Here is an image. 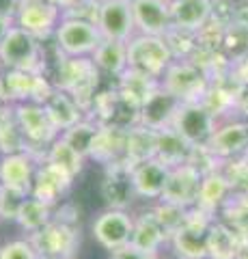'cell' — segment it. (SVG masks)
<instances>
[{
  "instance_id": "cell-3",
  "label": "cell",
  "mask_w": 248,
  "mask_h": 259,
  "mask_svg": "<svg viewBox=\"0 0 248 259\" xmlns=\"http://www.w3.org/2000/svg\"><path fill=\"white\" fill-rule=\"evenodd\" d=\"M173 54L166 46L164 37L151 35H134L127 41V69L160 80L164 71L171 67Z\"/></svg>"
},
{
  "instance_id": "cell-51",
  "label": "cell",
  "mask_w": 248,
  "mask_h": 259,
  "mask_svg": "<svg viewBox=\"0 0 248 259\" xmlns=\"http://www.w3.org/2000/svg\"><path fill=\"white\" fill-rule=\"evenodd\" d=\"M39 259H54V257H39Z\"/></svg>"
},
{
  "instance_id": "cell-22",
  "label": "cell",
  "mask_w": 248,
  "mask_h": 259,
  "mask_svg": "<svg viewBox=\"0 0 248 259\" xmlns=\"http://www.w3.org/2000/svg\"><path fill=\"white\" fill-rule=\"evenodd\" d=\"M169 240L164 227L160 225L156 218L154 209L151 212H142L138 218H134V229H132V240L130 244L134 248H138L140 253H149V255H158L160 246Z\"/></svg>"
},
{
  "instance_id": "cell-28",
  "label": "cell",
  "mask_w": 248,
  "mask_h": 259,
  "mask_svg": "<svg viewBox=\"0 0 248 259\" xmlns=\"http://www.w3.org/2000/svg\"><path fill=\"white\" fill-rule=\"evenodd\" d=\"M242 236L227 223L212 225L210 236H207V259H235Z\"/></svg>"
},
{
  "instance_id": "cell-48",
  "label": "cell",
  "mask_w": 248,
  "mask_h": 259,
  "mask_svg": "<svg viewBox=\"0 0 248 259\" xmlns=\"http://www.w3.org/2000/svg\"><path fill=\"white\" fill-rule=\"evenodd\" d=\"M47 3H52L54 7H59L61 11H65V9H69L71 5H76L78 0H47Z\"/></svg>"
},
{
  "instance_id": "cell-12",
  "label": "cell",
  "mask_w": 248,
  "mask_h": 259,
  "mask_svg": "<svg viewBox=\"0 0 248 259\" xmlns=\"http://www.w3.org/2000/svg\"><path fill=\"white\" fill-rule=\"evenodd\" d=\"M134 229V218L125 209H106L93 223V238L110 253L130 244Z\"/></svg>"
},
{
  "instance_id": "cell-21",
  "label": "cell",
  "mask_w": 248,
  "mask_h": 259,
  "mask_svg": "<svg viewBox=\"0 0 248 259\" xmlns=\"http://www.w3.org/2000/svg\"><path fill=\"white\" fill-rule=\"evenodd\" d=\"M171 168L164 166L158 158H151L132 168V182L136 188V197L142 199H160L164 192L166 180H169Z\"/></svg>"
},
{
  "instance_id": "cell-33",
  "label": "cell",
  "mask_w": 248,
  "mask_h": 259,
  "mask_svg": "<svg viewBox=\"0 0 248 259\" xmlns=\"http://www.w3.org/2000/svg\"><path fill=\"white\" fill-rule=\"evenodd\" d=\"M52 218H54V207L52 205H45V203H41V201L28 197L26 203L22 205V212H20L15 223H18L26 233L33 236V233L41 231L45 225H50Z\"/></svg>"
},
{
  "instance_id": "cell-42",
  "label": "cell",
  "mask_w": 248,
  "mask_h": 259,
  "mask_svg": "<svg viewBox=\"0 0 248 259\" xmlns=\"http://www.w3.org/2000/svg\"><path fill=\"white\" fill-rule=\"evenodd\" d=\"M235 3L233 0H212V22L222 28H229L233 24Z\"/></svg>"
},
{
  "instance_id": "cell-8",
  "label": "cell",
  "mask_w": 248,
  "mask_h": 259,
  "mask_svg": "<svg viewBox=\"0 0 248 259\" xmlns=\"http://www.w3.org/2000/svg\"><path fill=\"white\" fill-rule=\"evenodd\" d=\"M52 37L63 56H69V59H82L89 54L93 56L104 39L97 26L80 20H61Z\"/></svg>"
},
{
  "instance_id": "cell-44",
  "label": "cell",
  "mask_w": 248,
  "mask_h": 259,
  "mask_svg": "<svg viewBox=\"0 0 248 259\" xmlns=\"http://www.w3.org/2000/svg\"><path fill=\"white\" fill-rule=\"evenodd\" d=\"M233 24L248 28V0H237L235 3V13H233Z\"/></svg>"
},
{
  "instance_id": "cell-16",
  "label": "cell",
  "mask_w": 248,
  "mask_h": 259,
  "mask_svg": "<svg viewBox=\"0 0 248 259\" xmlns=\"http://www.w3.org/2000/svg\"><path fill=\"white\" fill-rule=\"evenodd\" d=\"M179 108H181V102L160 84L156 91L142 102L140 125L154 130V132H162V130L173 125V119L177 115Z\"/></svg>"
},
{
  "instance_id": "cell-5",
  "label": "cell",
  "mask_w": 248,
  "mask_h": 259,
  "mask_svg": "<svg viewBox=\"0 0 248 259\" xmlns=\"http://www.w3.org/2000/svg\"><path fill=\"white\" fill-rule=\"evenodd\" d=\"M93 121L102 127H113L130 132L132 127L140 125V106H136L119 89H106L95 95L93 100Z\"/></svg>"
},
{
  "instance_id": "cell-37",
  "label": "cell",
  "mask_w": 248,
  "mask_h": 259,
  "mask_svg": "<svg viewBox=\"0 0 248 259\" xmlns=\"http://www.w3.org/2000/svg\"><path fill=\"white\" fill-rule=\"evenodd\" d=\"M188 212H190V209L181 207V205L166 203V201H160V203L154 207V214H156V218L160 221V225L164 227V231H166V236H169V240H171L173 233L179 229V227H183V223H186V218H188Z\"/></svg>"
},
{
  "instance_id": "cell-29",
  "label": "cell",
  "mask_w": 248,
  "mask_h": 259,
  "mask_svg": "<svg viewBox=\"0 0 248 259\" xmlns=\"http://www.w3.org/2000/svg\"><path fill=\"white\" fill-rule=\"evenodd\" d=\"M125 136L127 132H123V130L102 127L97 139H95L91 158L102 162L104 166L115 164L119 160H125Z\"/></svg>"
},
{
  "instance_id": "cell-27",
  "label": "cell",
  "mask_w": 248,
  "mask_h": 259,
  "mask_svg": "<svg viewBox=\"0 0 248 259\" xmlns=\"http://www.w3.org/2000/svg\"><path fill=\"white\" fill-rule=\"evenodd\" d=\"M93 63L100 69V74H108L121 78L127 71V44L113 41V39H102L97 50L93 52Z\"/></svg>"
},
{
  "instance_id": "cell-31",
  "label": "cell",
  "mask_w": 248,
  "mask_h": 259,
  "mask_svg": "<svg viewBox=\"0 0 248 259\" xmlns=\"http://www.w3.org/2000/svg\"><path fill=\"white\" fill-rule=\"evenodd\" d=\"M158 87H160V80L149 78L145 74H138V71H134V69H127L117 82L119 91L130 102H134L136 106H142V102H145Z\"/></svg>"
},
{
  "instance_id": "cell-4",
  "label": "cell",
  "mask_w": 248,
  "mask_h": 259,
  "mask_svg": "<svg viewBox=\"0 0 248 259\" xmlns=\"http://www.w3.org/2000/svg\"><path fill=\"white\" fill-rule=\"evenodd\" d=\"M52 91H54V82L47 80V76L37 74V71L7 69L0 76V97L11 106L24 102L45 104Z\"/></svg>"
},
{
  "instance_id": "cell-47",
  "label": "cell",
  "mask_w": 248,
  "mask_h": 259,
  "mask_svg": "<svg viewBox=\"0 0 248 259\" xmlns=\"http://www.w3.org/2000/svg\"><path fill=\"white\" fill-rule=\"evenodd\" d=\"M15 26L13 20H7V18H0V44L5 41V37L9 35V30Z\"/></svg>"
},
{
  "instance_id": "cell-43",
  "label": "cell",
  "mask_w": 248,
  "mask_h": 259,
  "mask_svg": "<svg viewBox=\"0 0 248 259\" xmlns=\"http://www.w3.org/2000/svg\"><path fill=\"white\" fill-rule=\"evenodd\" d=\"M110 259H158V255H149V253H140L138 248H134L132 244H127L123 248H119L113 253Z\"/></svg>"
},
{
  "instance_id": "cell-41",
  "label": "cell",
  "mask_w": 248,
  "mask_h": 259,
  "mask_svg": "<svg viewBox=\"0 0 248 259\" xmlns=\"http://www.w3.org/2000/svg\"><path fill=\"white\" fill-rule=\"evenodd\" d=\"M0 259H39L30 240H13L0 248Z\"/></svg>"
},
{
  "instance_id": "cell-1",
  "label": "cell",
  "mask_w": 248,
  "mask_h": 259,
  "mask_svg": "<svg viewBox=\"0 0 248 259\" xmlns=\"http://www.w3.org/2000/svg\"><path fill=\"white\" fill-rule=\"evenodd\" d=\"M33 242L39 257H54V259H71L80 246V227L76 218H67L57 214L50 225L28 238Z\"/></svg>"
},
{
  "instance_id": "cell-35",
  "label": "cell",
  "mask_w": 248,
  "mask_h": 259,
  "mask_svg": "<svg viewBox=\"0 0 248 259\" xmlns=\"http://www.w3.org/2000/svg\"><path fill=\"white\" fill-rule=\"evenodd\" d=\"M222 54L231 63L246 59L248 56V28L231 24L225 30V39H222Z\"/></svg>"
},
{
  "instance_id": "cell-40",
  "label": "cell",
  "mask_w": 248,
  "mask_h": 259,
  "mask_svg": "<svg viewBox=\"0 0 248 259\" xmlns=\"http://www.w3.org/2000/svg\"><path fill=\"white\" fill-rule=\"evenodd\" d=\"M0 151H3V156L28 151V141H26V136L22 134L18 123H11L9 127H5L3 132H0Z\"/></svg>"
},
{
  "instance_id": "cell-45",
  "label": "cell",
  "mask_w": 248,
  "mask_h": 259,
  "mask_svg": "<svg viewBox=\"0 0 248 259\" xmlns=\"http://www.w3.org/2000/svg\"><path fill=\"white\" fill-rule=\"evenodd\" d=\"M18 9H20V0H0V18L15 22Z\"/></svg>"
},
{
  "instance_id": "cell-25",
  "label": "cell",
  "mask_w": 248,
  "mask_h": 259,
  "mask_svg": "<svg viewBox=\"0 0 248 259\" xmlns=\"http://www.w3.org/2000/svg\"><path fill=\"white\" fill-rule=\"evenodd\" d=\"M233 190L231 188V182L227 180V175L222 171H216L205 175L201 180V188H199V197H196V209L214 216L218 209L227 203L229 192Z\"/></svg>"
},
{
  "instance_id": "cell-7",
  "label": "cell",
  "mask_w": 248,
  "mask_h": 259,
  "mask_svg": "<svg viewBox=\"0 0 248 259\" xmlns=\"http://www.w3.org/2000/svg\"><path fill=\"white\" fill-rule=\"evenodd\" d=\"M162 84L166 91L173 93L181 104L190 102H201V97L205 95L210 80L190 61H173L171 67L164 71Z\"/></svg>"
},
{
  "instance_id": "cell-2",
  "label": "cell",
  "mask_w": 248,
  "mask_h": 259,
  "mask_svg": "<svg viewBox=\"0 0 248 259\" xmlns=\"http://www.w3.org/2000/svg\"><path fill=\"white\" fill-rule=\"evenodd\" d=\"M0 61L7 69L37 71V74L45 76L41 39L33 37L20 26H13L9 35L5 37V41L0 44Z\"/></svg>"
},
{
  "instance_id": "cell-30",
  "label": "cell",
  "mask_w": 248,
  "mask_h": 259,
  "mask_svg": "<svg viewBox=\"0 0 248 259\" xmlns=\"http://www.w3.org/2000/svg\"><path fill=\"white\" fill-rule=\"evenodd\" d=\"M156 147H158V132L142 125H136L125 136V160L132 166L147 162L151 158H156Z\"/></svg>"
},
{
  "instance_id": "cell-38",
  "label": "cell",
  "mask_w": 248,
  "mask_h": 259,
  "mask_svg": "<svg viewBox=\"0 0 248 259\" xmlns=\"http://www.w3.org/2000/svg\"><path fill=\"white\" fill-rule=\"evenodd\" d=\"M28 197L30 194L24 190L0 186V218H3V221H18L22 205L26 203Z\"/></svg>"
},
{
  "instance_id": "cell-24",
  "label": "cell",
  "mask_w": 248,
  "mask_h": 259,
  "mask_svg": "<svg viewBox=\"0 0 248 259\" xmlns=\"http://www.w3.org/2000/svg\"><path fill=\"white\" fill-rule=\"evenodd\" d=\"M43 108L47 112V117L52 119L54 127L59 130V132H65V130L74 127L76 123H80L84 117H82V108H80V104L71 97L67 91H63V89H57L54 87L52 95L45 100Z\"/></svg>"
},
{
  "instance_id": "cell-36",
  "label": "cell",
  "mask_w": 248,
  "mask_h": 259,
  "mask_svg": "<svg viewBox=\"0 0 248 259\" xmlns=\"http://www.w3.org/2000/svg\"><path fill=\"white\" fill-rule=\"evenodd\" d=\"M164 41L169 46L175 61H188L192 56V52L196 50V32L171 26V30L164 35Z\"/></svg>"
},
{
  "instance_id": "cell-14",
  "label": "cell",
  "mask_w": 248,
  "mask_h": 259,
  "mask_svg": "<svg viewBox=\"0 0 248 259\" xmlns=\"http://www.w3.org/2000/svg\"><path fill=\"white\" fill-rule=\"evenodd\" d=\"M97 28L104 39L127 44L134 37V13L132 0H102Z\"/></svg>"
},
{
  "instance_id": "cell-10",
  "label": "cell",
  "mask_w": 248,
  "mask_h": 259,
  "mask_svg": "<svg viewBox=\"0 0 248 259\" xmlns=\"http://www.w3.org/2000/svg\"><path fill=\"white\" fill-rule=\"evenodd\" d=\"M179 136H183L192 147L207 145L216 130V117L207 110L201 102L181 104L171 125Z\"/></svg>"
},
{
  "instance_id": "cell-13",
  "label": "cell",
  "mask_w": 248,
  "mask_h": 259,
  "mask_svg": "<svg viewBox=\"0 0 248 259\" xmlns=\"http://www.w3.org/2000/svg\"><path fill=\"white\" fill-rule=\"evenodd\" d=\"M132 164L127 160H119L106 166V175L102 182V197L110 209H127L136 199V188L132 182Z\"/></svg>"
},
{
  "instance_id": "cell-9",
  "label": "cell",
  "mask_w": 248,
  "mask_h": 259,
  "mask_svg": "<svg viewBox=\"0 0 248 259\" xmlns=\"http://www.w3.org/2000/svg\"><path fill=\"white\" fill-rule=\"evenodd\" d=\"M13 112H15V123H18L22 134L28 141V149L35 147L47 149L61 136V132L54 127L52 119L47 117L43 104H35V102L15 104Z\"/></svg>"
},
{
  "instance_id": "cell-19",
  "label": "cell",
  "mask_w": 248,
  "mask_h": 259,
  "mask_svg": "<svg viewBox=\"0 0 248 259\" xmlns=\"http://www.w3.org/2000/svg\"><path fill=\"white\" fill-rule=\"evenodd\" d=\"M71 182L74 180H71L65 171H61L59 166L50 164V162H43V164L37 166L33 188H30V197L54 207L67 194Z\"/></svg>"
},
{
  "instance_id": "cell-39",
  "label": "cell",
  "mask_w": 248,
  "mask_h": 259,
  "mask_svg": "<svg viewBox=\"0 0 248 259\" xmlns=\"http://www.w3.org/2000/svg\"><path fill=\"white\" fill-rule=\"evenodd\" d=\"M100 11H102V0H78L76 5H71L69 9L63 11V20H80L97 26Z\"/></svg>"
},
{
  "instance_id": "cell-52",
  "label": "cell",
  "mask_w": 248,
  "mask_h": 259,
  "mask_svg": "<svg viewBox=\"0 0 248 259\" xmlns=\"http://www.w3.org/2000/svg\"><path fill=\"white\" fill-rule=\"evenodd\" d=\"M166 3H169V5H171V3H175V0H166Z\"/></svg>"
},
{
  "instance_id": "cell-17",
  "label": "cell",
  "mask_w": 248,
  "mask_h": 259,
  "mask_svg": "<svg viewBox=\"0 0 248 259\" xmlns=\"http://www.w3.org/2000/svg\"><path fill=\"white\" fill-rule=\"evenodd\" d=\"M134 26L138 35L164 37L171 30V5L166 0H132Z\"/></svg>"
},
{
  "instance_id": "cell-6",
  "label": "cell",
  "mask_w": 248,
  "mask_h": 259,
  "mask_svg": "<svg viewBox=\"0 0 248 259\" xmlns=\"http://www.w3.org/2000/svg\"><path fill=\"white\" fill-rule=\"evenodd\" d=\"M214 225V216L190 207L183 227L171 236V242L179 259H207V236Z\"/></svg>"
},
{
  "instance_id": "cell-32",
  "label": "cell",
  "mask_w": 248,
  "mask_h": 259,
  "mask_svg": "<svg viewBox=\"0 0 248 259\" xmlns=\"http://www.w3.org/2000/svg\"><path fill=\"white\" fill-rule=\"evenodd\" d=\"M45 162H50V164L59 166L61 171H65L71 177V180H74L76 175L82 173V166H84V158L80 156V153L74 147H71V145L65 139H63V136H59V139L50 145Z\"/></svg>"
},
{
  "instance_id": "cell-23",
  "label": "cell",
  "mask_w": 248,
  "mask_h": 259,
  "mask_svg": "<svg viewBox=\"0 0 248 259\" xmlns=\"http://www.w3.org/2000/svg\"><path fill=\"white\" fill-rule=\"evenodd\" d=\"M212 20V0H175L171 3V22L175 28L196 32Z\"/></svg>"
},
{
  "instance_id": "cell-11",
  "label": "cell",
  "mask_w": 248,
  "mask_h": 259,
  "mask_svg": "<svg viewBox=\"0 0 248 259\" xmlns=\"http://www.w3.org/2000/svg\"><path fill=\"white\" fill-rule=\"evenodd\" d=\"M61 20L63 11L47 0H20L15 26L24 28L37 39H47L59 28Z\"/></svg>"
},
{
  "instance_id": "cell-50",
  "label": "cell",
  "mask_w": 248,
  "mask_h": 259,
  "mask_svg": "<svg viewBox=\"0 0 248 259\" xmlns=\"http://www.w3.org/2000/svg\"><path fill=\"white\" fill-rule=\"evenodd\" d=\"M3 67H5V65H3V61H0V71H3Z\"/></svg>"
},
{
  "instance_id": "cell-26",
  "label": "cell",
  "mask_w": 248,
  "mask_h": 259,
  "mask_svg": "<svg viewBox=\"0 0 248 259\" xmlns=\"http://www.w3.org/2000/svg\"><path fill=\"white\" fill-rule=\"evenodd\" d=\"M192 153V145L175 132L173 127H166L158 132V147H156V158L162 162L164 166L175 168L181 164H188Z\"/></svg>"
},
{
  "instance_id": "cell-34",
  "label": "cell",
  "mask_w": 248,
  "mask_h": 259,
  "mask_svg": "<svg viewBox=\"0 0 248 259\" xmlns=\"http://www.w3.org/2000/svg\"><path fill=\"white\" fill-rule=\"evenodd\" d=\"M102 125L93 119H82L80 123H76L74 127L65 130L61 136L65 139L71 147H74L82 158H91V151H93V145L95 139H97Z\"/></svg>"
},
{
  "instance_id": "cell-18",
  "label": "cell",
  "mask_w": 248,
  "mask_h": 259,
  "mask_svg": "<svg viewBox=\"0 0 248 259\" xmlns=\"http://www.w3.org/2000/svg\"><path fill=\"white\" fill-rule=\"evenodd\" d=\"M207 147L214 156H218L222 162L233 160L248 151V123L246 121H227L222 125H216L214 134Z\"/></svg>"
},
{
  "instance_id": "cell-46",
  "label": "cell",
  "mask_w": 248,
  "mask_h": 259,
  "mask_svg": "<svg viewBox=\"0 0 248 259\" xmlns=\"http://www.w3.org/2000/svg\"><path fill=\"white\" fill-rule=\"evenodd\" d=\"M233 76L237 78L239 84L248 87V56H246V59H242V61L233 63Z\"/></svg>"
},
{
  "instance_id": "cell-49",
  "label": "cell",
  "mask_w": 248,
  "mask_h": 259,
  "mask_svg": "<svg viewBox=\"0 0 248 259\" xmlns=\"http://www.w3.org/2000/svg\"><path fill=\"white\" fill-rule=\"evenodd\" d=\"M235 259H248V238H242V244H239Z\"/></svg>"
},
{
  "instance_id": "cell-15",
  "label": "cell",
  "mask_w": 248,
  "mask_h": 259,
  "mask_svg": "<svg viewBox=\"0 0 248 259\" xmlns=\"http://www.w3.org/2000/svg\"><path fill=\"white\" fill-rule=\"evenodd\" d=\"M201 180H203V175L199 173L196 168H192L190 164H181V166L171 168L160 201L181 205L186 209L194 207L196 197H199V188H201Z\"/></svg>"
},
{
  "instance_id": "cell-20",
  "label": "cell",
  "mask_w": 248,
  "mask_h": 259,
  "mask_svg": "<svg viewBox=\"0 0 248 259\" xmlns=\"http://www.w3.org/2000/svg\"><path fill=\"white\" fill-rule=\"evenodd\" d=\"M37 166L39 162L28 151L3 156L0 158V186H9V188H18L30 194Z\"/></svg>"
}]
</instances>
